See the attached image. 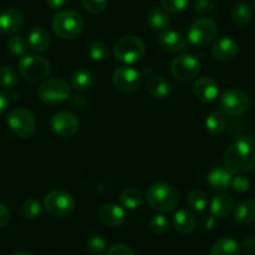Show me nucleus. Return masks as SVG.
Returning <instances> with one entry per match:
<instances>
[{
	"label": "nucleus",
	"instance_id": "f257e3e1",
	"mask_svg": "<svg viewBox=\"0 0 255 255\" xmlns=\"http://www.w3.org/2000/svg\"><path fill=\"white\" fill-rule=\"evenodd\" d=\"M224 168L235 175L250 173L255 169V136L240 135L224 153Z\"/></svg>",
	"mask_w": 255,
	"mask_h": 255
},
{
	"label": "nucleus",
	"instance_id": "f03ea898",
	"mask_svg": "<svg viewBox=\"0 0 255 255\" xmlns=\"http://www.w3.org/2000/svg\"><path fill=\"white\" fill-rule=\"evenodd\" d=\"M51 28L54 33L61 39L73 40L83 33L84 20L79 13L70 9L58 11L51 19Z\"/></svg>",
	"mask_w": 255,
	"mask_h": 255
},
{
	"label": "nucleus",
	"instance_id": "7ed1b4c3",
	"mask_svg": "<svg viewBox=\"0 0 255 255\" xmlns=\"http://www.w3.org/2000/svg\"><path fill=\"white\" fill-rule=\"evenodd\" d=\"M146 200L151 209L156 212L168 213L175 209L179 204V193L171 184L155 183L148 189Z\"/></svg>",
	"mask_w": 255,
	"mask_h": 255
},
{
	"label": "nucleus",
	"instance_id": "20e7f679",
	"mask_svg": "<svg viewBox=\"0 0 255 255\" xmlns=\"http://www.w3.org/2000/svg\"><path fill=\"white\" fill-rule=\"evenodd\" d=\"M145 44L140 38L134 35L123 36L115 43L114 56L118 61L124 64H134L145 55Z\"/></svg>",
	"mask_w": 255,
	"mask_h": 255
},
{
	"label": "nucleus",
	"instance_id": "39448f33",
	"mask_svg": "<svg viewBox=\"0 0 255 255\" xmlns=\"http://www.w3.org/2000/svg\"><path fill=\"white\" fill-rule=\"evenodd\" d=\"M19 73L28 82H41L50 74V63L43 56L24 55L18 64Z\"/></svg>",
	"mask_w": 255,
	"mask_h": 255
},
{
	"label": "nucleus",
	"instance_id": "423d86ee",
	"mask_svg": "<svg viewBox=\"0 0 255 255\" xmlns=\"http://www.w3.org/2000/svg\"><path fill=\"white\" fill-rule=\"evenodd\" d=\"M219 110L223 114L232 115V117H239L245 114L250 108L249 95L242 89H228L223 93L219 98Z\"/></svg>",
	"mask_w": 255,
	"mask_h": 255
},
{
	"label": "nucleus",
	"instance_id": "0eeeda50",
	"mask_svg": "<svg viewBox=\"0 0 255 255\" xmlns=\"http://www.w3.org/2000/svg\"><path fill=\"white\" fill-rule=\"evenodd\" d=\"M6 122L11 130L20 138H31L36 131L35 118L33 113L25 108H16L11 110L8 114Z\"/></svg>",
	"mask_w": 255,
	"mask_h": 255
},
{
	"label": "nucleus",
	"instance_id": "6e6552de",
	"mask_svg": "<svg viewBox=\"0 0 255 255\" xmlns=\"http://www.w3.org/2000/svg\"><path fill=\"white\" fill-rule=\"evenodd\" d=\"M44 208L53 217H65L75 208V199L69 191L56 189L45 195Z\"/></svg>",
	"mask_w": 255,
	"mask_h": 255
},
{
	"label": "nucleus",
	"instance_id": "1a4fd4ad",
	"mask_svg": "<svg viewBox=\"0 0 255 255\" xmlns=\"http://www.w3.org/2000/svg\"><path fill=\"white\" fill-rule=\"evenodd\" d=\"M218 34V26L209 18H200L191 23L188 31V40L195 46H205L212 43Z\"/></svg>",
	"mask_w": 255,
	"mask_h": 255
},
{
	"label": "nucleus",
	"instance_id": "9d476101",
	"mask_svg": "<svg viewBox=\"0 0 255 255\" xmlns=\"http://www.w3.org/2000/svg\"><path fill=\"white\" fill-rule=\"evenodd\" d=\"M39 98L46 104H59L70 97V88L65 80L60 78L48 79L39 87Z\"/></svg>",
	"mask_w": 255,
	"mask_h": 255
},
{
	"label": "nucleus",
	"instance_id": "9b49d317",
	"mask_svg": "<svg viewBox=\"0 0 255 255\" xmlns=\"http://www.w3.org/2000/svg\"><path fill=\"white\" fill-rule=\"evenodd\" d=\"M170 72L175 79L180 82H190L199 74L200 61L191 54H183L171 61Z\"/></svg>",
	"mask_w": 255,
	"mask_h": 255
},
{
	"label": "nucleus",
	"instance_id": "f8f14e48",
	"mask_svg": "<svg viewBox=\"0 0 255 255\" xmlns=\"http://www.w3.org/2000/svg\"><path fill=\"white\" fill-rule=\"evenodd\" d=\"M141 74L131 67H120L113 73V84L118 90L124 93H134L141 85Z\"/></svg>",
	"mask_w": 255,
	"mask_h": 255
},
{
	"label": "nucleus",
	"instance_id": "ddd939ff",
	"mask_svg": "<svg viewBox=\"0 0 255 255\" xmlns=\"http://www.w3.org/2000/svg\"><path fill=\"white\" fill-rule=\"evenodd\" d=\"M50 127L56 135L69 138L79 130V120L73 113L59 112L51 118Z\"/></svg>",
	"mask_w": 255,
	"mask_h": 255
},
{
	"label": "nucleus",
	"instance_id": "4468645a",
	"mask_svg": "<svg viewBox=\"0 0 255 255\" xmlns=\"http://www.w3.org/2000/svg\"><path fill=\"white\" fill-rule=\"evenodd\" d=\"M193 92L197 99L202 103H212L219 95V85L213 78L203 77L195 80Z\"/></svg>",
	"mask_w": 255,
	"mask_h": 255
},
{
	"label": "nucleus",
	"instance_id": "2eb2a0df",
	"mask_svg": "<svg viewBox=\"0 0 255 255\" xmlns=\"http://www.w3.org/2000/svg\"><path fill=\"white\" fill-rule=\"evenodd\" d=\"M24 25V15L19 9L8 8L0 11V33L14 34Z\"/></svg>",
	"mask_w": 255,
	"mask_h": 255
},
{
	"label": "nucleus",
	"instance_id": "dca6fc26",
	"mask_svg": "<svg viewBox=\"0 0 255 255\" xmlns=\"http://www.w3.org/2000/svg\"><path fill=\"white\" fill-rule=\"evenodd\" d=\"M239 51V44L230 36H223L214 41L212 46V54L220 61H229L237 56Z\"/></svg>",
	"mask_w": 255,
	"mask_h": 255
},
{
	"label": "nucleus",
	"instance_id": "f3484780",
	"mask_svg": "<svg viewBox=\"0 0 255 255\" xmlns=\"http://www.w3.org/2000/svg\"><path fill=\"white\" fill-rule=\"evenodd\" d=\"M158 41L160 48L163 50L168 51V53L183 51L186 48V44H188L186 39L180 33L175 30H170V29L161 31L158 38Z\"/></svg>",
	"mask_w": 255,
	"mask_h": 255
},
{
	"label": "nucleus",
	"instance_id": "a211bd4d",
	"mask_svg": "<svg viewBox=\"0 0 255 255\" xmlns=\"http://www.w3.org/2000/svg\"><path fill=\"white\" fill-rule=\"evenodd\" d=\"M98 215L104 224L112 228H118L124 224L125 212L117 204H103L98 209Z\"/></svg>",
	"mask_w": 255,
	"mask_h": 255
},
{
	"label": "nucleus",
	"instance_id": "6ab92c4d",
	"mask_svg": "<svg viewBox=\"0 0 255 255\" xmlns=\"http://www.w3.org/2000/svg\"><path fill=\"white\" fill-rule=\"evenodd\" d=\"M234 220L240 225H250L255 222V199H243L234 208Z\"/></svg>",
	"mask_w": 255,
	"mask_h": 255
},
{
	"label": "nucleus",
	"instance_id": "aec40b11",
	"mask_svg": "<svg viewBox=\"0 0 255 255\" xmlns=\"http://www.w3.org/2000/svg\"><path fill=\"white\" fill-rule=\"evenodd\" d=\"M173 224L176 232L180 234H190L197 228V218L190 210L179 209L174 213Z\"/></svg>",
	"mask_w": 255,
	"mask_h": 255
},
{
	"label": "nucleus",
	"instance_id": "412c9836",
	"mask_svg": "<svg viewBox=\"0 0 255 255\" xmlns=\"http://www.w3.org/2000/svg\"><path fill=\"white\" fill-rule=\"evenodd\" d=\"M29 49L35 53H44L50 46V35L43 26H35L30 30L28 36Z\"/></svg>",
	"mask_w": 255,
	"mask_h": 255
},
{
	"label": "nucleus",
	"instance_id": "4be33fe9",
	"mask_svg": "<svg viewBox=\"0 0 255 255\" xmlns=\"http://www.w3.org/2000/svg\"><path fill=\"white\" fill-rule=\"evenodd\" d=\"M232 179L233 174L222 166L212 169L207 175V181L214 190H227L232 185Z\"/></svg>",
	"mask_w": 255,
	"mask_h": 255
},
{
	"label": "nucleus",
	"instance_id": "5701e85b",
	"mask_svg": "<svg viewBox=\"0 0 255 255\" xmlns=\"http://www.w3.org/2000/svg\"><path fill=\"white\" fill-rule=\"evenodd\" d=\"M233 209H234V200L228 194L215 195L210 203L212 215L215 218H220V219L228 217L233 212Z\"/></svg>",
	"mask_w": 255,
	"mask_h": 255
},
{
	"label": "nucleus",
	"instance_id": "b1692460",
	"mask_svg": "<svg viewBox=\"0 0 255 255\" xmlns=\"http://www.w3.org/2000/svg\"><path fill=\"white\" fill-rule=\"evenodd\" d=\"M146 21L154 30L164 31L170 25V15L164 9L153 8L149 10L148 15H146Z\"/></svg>",
	"mask_w": 255,
	"mask_h": 255
},
{
	"label": "nucleus",
	"instance_id": "393cba45",
	"mask_svg": "<svg viewBox=\"0 0 255 255\" xmlns=\"http://www.w3.org/2000/svg\"><path fill=\"white\" fill-rule=\"evenodd\" d=\"M148 93L155 99H165L170 94V83L164 77H151L146 85Z\"/></svg>",
	"mask_w": 255,
	"mask_h": 255
},
{
	"label": "nucleus",
	"instance_id": "a878e982",
	"mask_svg": "<svg viewBox=\"0 0 255 255\" xmlns=\"http://www.w3.org/2000/svg\"><path fill=\"white\" fill-rule=\"evenodd\" d=\"M72 87L78 92H87L95 84V75L89 69H78L72 75Z\"/></svg>",
	"mask_w": 255,
	"mask_h": 255
},
{
	"label": "nucleus",
	"instance_id": "bb28decb",
	"mask_svg": "<svg viewBox=\"0 0 255 255\" xmlns=\"http://www.w3.org/2000/svg\"><path fill=\"white\" fill-rule=\"evenodd\" d=\"M240 245L233 238H222L214 243L210 255H239Z\"/></svg>",
	"mask_w": 255,
	"mask_h": 255
},
{
	"label": "nucleus",
	"instance_id": "cd10ccee",
	"mask_svg": "<svg viewBox=\"0 0 255 255\" xmlns=\"http://www.w3.org/2000/svg\"><path fill=\"white\" fill-rule=\"evenodd\" d=\"M120 203L128 210H136L143 205L144 197L138 189L128 188L120 194Z\"/></svg>",
	"mask_w": 255,
	"mask_h": 255
},
{
	"label": "nucleus",
	"instance_id": "c85d7f7f",
	"mask_svg": "<svg viewBox=\"0 0 255 255\" xmlns=\"http://www.w3.org/2000/svg\"><path fill=\"white\" fill-rule=\"evenodd\" d=\"M205 127L212 135H222L227 129V119L222 112H213L205 119Z\"/></svg>",
	"mask_w": 255,
	"mask_h": 255
},
{
	"label": "nucleus",
	"instance_id": "c756f323",
	"mask_svg": "<svg viewBox=\"0 0 255 255\" xmlns=\"http://www.w3.org/2000/svg\"><path fill=\"white\" fill-rule=\"evenodd\" d=\"M252 8L247 3H238L232 10V21L238 28H244L252 21Z\"/></svg>",
	"mask_w": 255,
	"mask_h": 255
},
{
	"label": "nucleus",
	"instance_id": "7c9ffc66",
	"mask_svg": "<svg viewBox=\"0 0 255 255\" xmlns=\"http://www.w3.org/2000/svg\"><path fill=\"white\" fill-rule=\"evenodd\" d=\"M188 204L195 212H204L208 207V198L204 191L199 189L191 190L188 195Z\"/></svg>",
	"mask_w": 255,
	"mask_h": 255
},
{
	"label": "nucleus",
	"instance_id": "2f4dec72",
	"mask_svg": "<svg viewBox=\"0 0 255 255\" xmlns=\"http://www.w3.org/2000/svg\"><path fill=\"white\" fill-rule=\"evenodd\" d=\"M18 84V74L11 65L0 68V85L5 89H14Z\"/></svg>",
	"mask_w": 255,
	"mask_h": 255
},
{
	"label": "nucleus",
	"instance_id": "473e14b6",
	"mask_svg": "<svg viewBox=\"0 0 255 255\" xmlns=\"http://www.w3.org/2000/svg\"><path fill=\"white\" fill-rule=\"evenodd\" d=\"M41 209V203L36 199H28L21 204L20 213L23 215V218L29 220H34L40 215Z\"/></svg>",
	"mask_w": 255,
	"mask_h": 255
},
{
	"label": "nucleus",
	"instance_id": "72a5a7b5",
	"mask_svg": "<svg viewBox=\"0 0 255 255\" xmlns=\"http://www.w3.org/2000/svg\"><path fill=\"white\" fill-rule=\"evenodd\" d=\"M8 49L13 55L24 56L29 49L28 40L21 35H14L9 39Z\"/></svg>",
	"mask_w": 255,
	"mask_h": 255
},
{
	"label": "nucleus",
	"instance_id": "f704fd0d",
	"mask_svg": "<svg viewBox=\"0 0 255 255\" xmlns=\"http://www.w3.org/2000/svg\"><path fill=\"white\" fill-rule=\"evenodd\" d=\"M149 228H150L154 234L163 235L168 233L169 228H170V223H169V219L165 215L158 214L151 218L150 222H149Z\"/></svg>",
	"mask_w": 255,
	"mask_h": 255
},
{
	"label": "nucleus",
	"instance_id": "c9c22d12",
	"mask_svg": "<svg viewBox=\"0 0 255 255\" xmlns=\"http://www.w3.org/2000/svg\"><path fill=\"white\" fill-rule=\"evenodd\" d=\"M109 49L105 45L104 43H100V41H95L92 43L88 48V55L95 61H103L105 59L109 58Z\"/></svg>",
	"mask_w": 255,
	"mask_h": 255
},
{
	"label": "nucleus",
	"instance_id": "e433bc0d",
	"mask_svg": "<svg viewBox=\"0 0 255 255\" xmlns=\"http://www.w3.org/2000/svg\"><path fill=\"white\" fill-rule=\"evenodd\" d=\"M87 249L93 255H102L107 250V242L99 235L89 238L87 242Z\"/></svg>",
	"mask_w": 255,
	"mask_h": 255
},
{
	"label": "nucleus",
	"instance_id": "4c0bfd02",
	"mask_svg": "<svg viewBox=\"0 0 255 255\" xmlns=\"http://www.w3.org/2000/svg\"><path fill=\"white\" fill-rule=\"evenodd\" d=\"M191 0H160L161 6L168 13H180L185 10Z\"/></svg>",
	"mask_w": 255,
	"mask_h": 255
},
{
	"label": "nucleus",
	"instance_id": "58836bf2",
	"mask_svg": "<svg viewBox=\"0 0 255 255\" xmlns=\"http://www.w3.org/2000/svg\"><path fill=\"white\" fill-rule=\"evenodd\" d=\"M83 6L92 14H100L107 9L108 0H82Z\"/></svg>",
	"mask_w": 255,
	"mask_h": 255
},
{
	"label": "nucleus",
	"instance_id": "ea45409f",
	"mask_svg": "<svg viewBox=\"0 0 255 255\" xmlns=\"http://www.w3.org/2000/svg\"><path fill=\"white\" fill-rule=\"evenodd\" d=\"M193 9L199 15H209L214 10V4L212 0H194Z\"/></svg>",
	"mask_w": 255,
	"mask_h": 255
},
{
	"label": "nucleus",
	"instance_id": "a19ab883",
	"mask_svg": "<svg viewBox=\"0 0 255 255\" xmlns=\"http://www.w3.org/2000/svg\"><path fill=\"white\" fill-rule=\"evenodd\" d=\"M232 186L238 193H245V191L249 190L250 181L244 175H235L232 179Z\"/></svg>",
	"mask_w": 255,
	"mask_h": 255
},
{
	"label": "nucleus",
	"instance_id": "79ce46f5",
	"mask_svg": "<svg viewBox=\"0 0 255 255\" xmlns=\"http://www.w3.org/2000/svg\"><path fill=\"white\" fill-rule=\"evenodd\" d=\"M107 255H135V253L127 244H114L108 249Z\"/></svg>",
	"mask_w": 255,
	"mask_h": 255
},
{
	"label": "nucleus",
	"instance_id": "37998d69",
	"mask_svg": "<svg viewBox=\"0 0 255 255\" xmlns=\"http://www.w3.org/2000/svg\"><path fill=\"white\" fill-rule=\"evenodd\" d=\"M10 220V212L4 204H0V229L5 227Z\"/></svg>",
	"mask_w": 255,
	"mask_h": 255
},
{
	"label": "nucleus",
	"instance_id": "c03bdc74",
	"mask_svg": "<svg viewBox=\"0 0 255 255\" xmlns=\"http://www.w3.org/2000/svg\"><path fill=\"white\" fill-rule=\"evenodd\" d=\"M242 248L247 254H255V238H247L243 242Z\"/></svg>",
	"mask_w": 255,
	"mask_h": 255
},
{
	"label": "nucleus",
	"instance_id": "a18cd8bd",
	"mask_svg": "<svg viewBox=\"0 0 255 255\" xmlns=\"http://www.w3.org/2000/svg\"><path fill=\"white\" fill-rule=\"evenodd\" d=\"M9 105V95L4 90H0V115H3Z\"/></svg>",
	"mask_w": 255,
	"mask_h": 255
},
{
	"label": "nucleus",
	"instance_id": "49530a36",
	"mask_svg": "<svg viewBox=\"0 0 255 255\" xmlns=\"http://www.w3.org/2000/svg\"><path fill=\"white\" fill-rule=\"evenodd\" d=\"M214 217L213 215H209V217H204L200 222V227L205 230H210L213 227H214Z\"/></svg>",
	"mask_w": 255,
	"mask_h": 255
},
{
	"label": "nucleus",
	"instance_id": "de8ad7c7",
	"mask_svg": "<svg viewBox=\"0 0 255 255\" xmlns=\"http://www.w3.org/2000/svg\"><path fill=\"white\" fill-rule=\"evenodd\" d=\"M68 1H69V0H46V4H48L49 8L55 9L56 10V9L63 8V6L65 5Z\"/></svg>",
	"mask_w": 255,
	"mask_h": 255
},
{
	"label": "nucleus",
	"instance_id": "09e8293b",
	"mask_svg": "<svg viewBox=\"0 0 255 255\" xmlns=\"http://www.w3.org/2000/svg\"><path fill=\"white\" fill-rule=\"evenodd\" d=\"M13 255H33V254H30V253H28V252H16V253H14Z\"/></svg>",
	"mask_w": 255,
	"mask_h": 255
},
{
	"label": "nucleus",
	"instance_id": "8fccbe9b",
	"mask_svg": "<svg viewBox=\"0 0 255 255\" xmlns=\"http://www.w3.org/2000/svg\"><path fill=\"white\" fill-rule=\"evenodd\" d=\"M253 8H254V10H255V0L253 1Z\"/></svg>",
	"mask_w": 255,
	"mask_h": 255
}]
</instances>
